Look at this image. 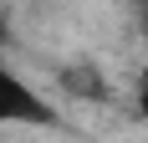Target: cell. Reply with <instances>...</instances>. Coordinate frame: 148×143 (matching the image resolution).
<instances>
[{
    "mask_svg": "<svg viewBox=\"0 0 148 143\" xmlns=\"http://www.w3.org/2000/svg\"><path fill=\"white\" fill-rule=\"evenodd\" d=\"M138 113H143V118H148V82H143V87H138Z\"/></svg>",
    "mask_w": 148,
    "mask_h": 143,
    "instance_id": "cell-3",
    "label": "cell"
},
{
    "mask_svg": "<svg viewBox=\"0 0 148 143\" xmlns=\"http://www.w3.org/2000/svg\"><path fill=\"white\" fill-rule=\"evenodd\" d=\"M143 36H148V10H143Z\"/></svg>",
    "mask_w": 148,
    "mask_h": 143,
    "instance_id": "cell-5",
    "label": "cell"
},
{
    "mask_svg": "<svg viewBox=\"0 0 148 143\" xmlns=\"http://www.w3.org/2000/svg\"><path fill=\"white\" fill-rule=\"evenodd\" d=\"M56 82H61V92L77 97V102H102L107 97V77H102L97 61H66V67L56 72Z\"/></svg>",
    "mask_w": 148,
    "mask_h": 143,
    "instance_id": "cell-2",
    "label": "cell"
},
{
    "mask_svg": "<svg viewBox=\"0 0 148 143\" xmlns=\"http://www.w3.org/2000/svg\"><path fill=\"white\" fill-rule=\"evenodd\" d=\"M10 41V21H5V10H0V46Z\"/></svg>",
    "mask_w": 148,
    "mask_h": 143,
    "instance_id": "cell-4",
    "label": "cell"
},
{
    "mask_svg": "<svg viewBox=\"0 0 148 143\" xmlns=\"http://www.w3.org/2000/svg\"><path fill=\"white\" fill-rule=\"evenodd\" d=\"M0 123H21V128H56V113L41 102V92H36L21 72L0 67Z\"/></svg>",
    "mask_w": 148,
    "mask_h": 143,
    "instance_id": "cell-1",
    "label": "cell"
}]
</instances>
